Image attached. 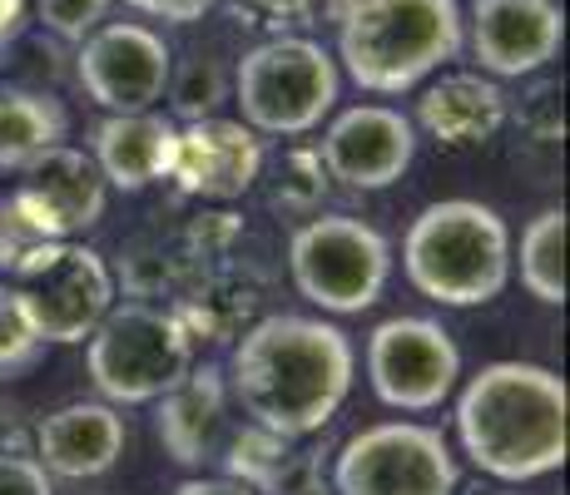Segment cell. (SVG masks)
Returning <instances> with one entry per match:
<instances>
[{
    "label": "cell",
    "mask_w": 570,
    "mask_h": 495,
    "mask_svg": "<svg viewBox=\"0 0 570 495\" xmlns=\"http://www.w3.org/2000/svg\"><path fill=\"white\" fill-rule=\"evenodd\" d=\"M174 135H179V125L164 119L159 109H145V115H105L90 135V159L109 189L139 194L155 179H169Z\"/></svg>",
    "instance_id": "cell-17"
},
{
    "label": "cell",
    "mask_w": 570,
    "mask_h": 495,
    "mask_svg": "<svg viewBox=\"0 0 570 495\" xmlns=\"http://www.w3.org/2000/svg\"><path fill=\"white\" fill-rule=\"evenodd\" d=\"M55 238H65L60 224H55V214L30 189H16L10 198H0V273L6 278L30 253L55 244Z\"/></svg>",
    "instance_id": "cell-23"
},
{
    "label": "cell",
    "mask_w": 570,
    "mask_h": 495,
    "mask_svg": "<svg viewBox=\"0 0 570 495\" xmlns=\"http://www.w3.org/2000/svg\"><path fill=\"white\" fill-rule=\"evenodd\" d=\"M125 6H135L139 16H149V20L194 26V20H204V10H214V0H125Z\"/></svg>",
    "instance_id": "cell-28"
},
{
    "label": "cell",
    "mask_w": 570,
    "mask_h": 495,
    "mask_svg": "<svg viewBox=\"0 0 570 495\" xmlns=\"http://www.w3.org/2000/svg\"><path fill=\"white\" fill-rule=\"evenodd\" d=\"M20 174H26V184H20V189H30L40 204L50 208L65 238L85 234V228H95L105 218L109 184L100 179V169H95V159L85 149L55 145V149L40 154L36 164H26Z\"/></svg>",
    "instance_id": "cell-19"
},
{
    "label": "cell",
    "mask_w": 570,
    "mask_h": 495,
    "mask_svg": "<svg viewBox=\"0 0 570 495\" xmlns=\"http://www.w3.org/2000/svg\"><path fill=\"white\" fill-rule=\"evenodd\" d=\"M129 426L109 402H70L36 426V461L50 476L95 481L125 456Z\"/></svg>",
    "instance_id": "cell-15"
},
{
    "label": "cell",
    "mask_w": 570,
    "mask_h": 495,
    "mask_svg": "<svg viewBox=\"0 0 570 495\" xmlns=\"http://www.w3.org/2000/svg\"><path fill=\"white\" fill-rule=\"evenodd\" d=\"M0 495H55V481L36 456L0 446Z\"/></svg>",
    "instance_id": "cell-27"
},
{
    "label": "cell",
    "mask_w": 570,
    "mask_h": 495,
    "mask_svg": "<svg viewBox=\"0 0 570 495\" xmlns=\"http://www.w3.org/2000/svg\"><path fill=\"white\" fill-rule=\"evenodd\" d=\"M357 377V352L323 317L278 313L248 327L228 362V392L244 416L283 442L323 432L343 412Z\"/></svg>",
    "instance_id": "cell-1"
},
{
    "label": "cell",
    "mask_w": 570,
    "mask_h": 495,
    "mask_svg": "<svg viewBox=\"0 0 570 495\" xmlns=\"http://www.w3.org/2000/svg\"><path fill=\"white\" fill-rule=\"evenodd\" d=\"M462 20L466 46L491 80H521L561 55L566 16L556 0H471Z\"/></svg>",
    "instance_id": "cell-13"
},
{
    "label": "cell",
    "mask_w": 570,
    "mask_h": 495,
    "mask_svg": "<svg viewBox=\"0 0 570 495\" xmlns=\"http://www.w3.org/2000/svg\"><path fill=\"white\" fill-rule=\"evenodd\" d=\"M109 6H115V0H36V16H40V26H46L50 36L75 40V46H80L90 30L105 26Z\"/></svg>",
    "instance_id": "cell-26"
},
{
    "label": "cell",
    "mask_w": 570,
    "mask_h": 495,
    "mask_svg": "<svg viewBox=\"0 0 570 495\" xmlns=\"http://www.w3.org/2000/svg\"><path fill=\"white\" fill-rule=\"evenodd\" d=\"M511 268H521V288L535 303H566V208H541L525 224L521 253H511Z\"/></svg>",
    "instance_id": "cell-21"
},
{
    "label": "cell",
    "mask_w": 570,
    "mask_h": 495,
    "mask_svg": "<svg viewBox=\"0 0 570 495\" xmlns=\"http://www.w3.org/2000/svg\"><path fill=\"white\" fill-rule=\"evenodd\" d=\"M20 20H26V0H0V46L20 30Z\"/></svg>",
    "instance_id": "cell-30"
},
{
    "label": "cell",
    "mask_w": 570,
    "mask_h": 495,
    "mask_svg": "<svg viewBox=\"0 0 570 495\" xmlns=\"http://www.w3.org/2000/svg\"><path fill=\"white\" fill-rule=\"evenodd\" d=\"M456 442L491 481L551 476L566 466V382L535 362H487L456 392Z\"/></svg>",
    "instance_id": "cell-2"
},
{
    "label": "cell",
    "mask_w": 570,
    "mask_h": 495,
    "mask_svg": "<svg viewBox=\"0 0 570 495\" xmlns=\"http://www.w3.org/2000/svg\"><path fill=\"white\" fill-rule=\"evenodd\" d=\"M65 145V109L40 90H0V169H26Z\"/></svg>",
    "instance_id": "cell-20"
},
{
    "label": "cell",
    "mask_w": 570,
    "mask_h": 495,
    "mask_svg": "<svg viewBox=\"0 0 570 495\" xmlns=\"http://www.w3.org/2000/svg\"><path fill=\"white\" fill-rule=\"evenodd\" d=\"M218 461L228 466V481H238V486H248V491H288L293 442H283V436L248 422L244 432H228Z\"/></svg>",
    "instance_id": "cell-22"
},
{
    "label": "cell",
    "mask_w": 570,
    "mask_h": 495,
    "mask_svg": "<svg viewBox=\"0 0 570 495\" xmlns=\"http://www.w3.org/2000/svg\"><path fill=\"white\" fill-rule=\"evenodd\" d=\"M6 283L16 288L36 337L55 347L85 343L115 307V273L80 238H55V244L36 248Z\"/></svg>",
    "instance_id": "cell-8"
},
{
    "label": "cell",
    "mask_w": 570,
    "mask_h": 495,
    "mask_svg": "<svg viewBox=\"0 0 570 495\" xmlns=\"http://www.w3.org/2000/svg\"><path fill=\"white\" fill-rule=\"evenodd\" d=\"M263 174V139L244 119H194L179 125L174 135V159H169V179L194 198H244Z\"/></svg>",
    "instance_id": "cell-14"
},
{
    "label": "cell",
    "mask_w": 570,
    "mask_h": 495,
    "mask_svg": "<svg viewBox=\"0 0 570 495\" xmlns=\"http://www.w3.org/2000/svg\"><path fill=\"white\" fill-rule=\"evenodd\" d=\"M343 70L317 40L278 36L263 40L238 60L228 95L254 135H313L327 115L337 109Z\"/></svg>",
    "instance_id": "cell-5"
},
{
    "label": "cell",
    "mask_w": 570,
    "mask_h": 495,
    "mask_svg": "<svg viewBox=\"0 0 570 495\" xmlns=\"http://www.w3.org/2000/svg\"><path fill=\"white\" fill-rule=\"evenodd\" d=\"M466 50L456 0H353L337 26V65L367 95H407Z\"/></svg>",
    "instance_id": "cell-3"
},
{
    "label": "cell",
    "mask_w": 570,
    "mask_h": 495,
    "mask_svg": "<svg viewBox=\"0 0 570 495\" xmlns=\"http://www.w3.org/2000/svg\"><path fill=\"white\" fill-rule=\"evenodd\" d=\"M317 159L347 189H392L416 159V125L392 105H353L323 129Z\"/></svg>",
    "instance_id": "cell-12"
},
{
    "label": "cell",
    "mask_w": 570,
    "mask_h": 495,
    "mask_svg": "<svg viewBox=\"0 0 570 495\" xmlns=\"http://www.w3.org/2000/svg\"><path fill=\"white\" fill-rule=\"evenodd\" d=\"M85 367L109 406H145L159 402L169 387H179L194 367V343L184 323L164 307L125 303L109 307L105 323L85 337Z\"/></svg>",
    "instance_id": "cell-6"
},
{
    "label": "cell",
    "mask_w": 570,
    "mask_h": 495,
    "mask_svg": "<svg viewBox=\"0 0 570 495\" xmlns=\"http://www.w3.org/2000/svg\"><path fill=\"white\" fill-rule=\"evenodd\" d=\"M40 337L36 327H30L26 307H20V297L10 283H0V377H20L26 367H36L40 357Z\"/></svg>",
    "instance_id": "cell-25"
},
{
    "label": "cell",
    "mask_w": 570,
    "mask_h": 495,
    "mask_svg": "<svg viewBox=\"0 0 570 495\" xmlns=\"http://www.w3.org/2000/svg\"><path fill=\"white\" fill-rule=\"evenodd\" d=\"M456 451L422 422L363 426L333 461V495H456Z\"/></svg>",
    "instance_id": "cell-9"
},
{
    "label": "cell",
    "mask_w": 570,
    "mask_h": 495,
    "mask_svg": "<svg viewBox=\"0 0 570 495\" xmlns=\"http://www.w3.org/2000/svg\"><path fill=\"white\" fill-rule=\"evenodd\" d=\"M402 273L426 303L487 307L511 283V228L491 204L442 198L412 218Z\"/></svg>",
    "instance_id": "cell-4"
},
{
    "label": "cell",
    "mask_w": 570,
    "mask_h": 495,
    "mask_svg": "<svg viewBox=\"0 0 570 495\" xmlns=\"http://www.w3.org/2000/svg\"><path fill=\"white\" fill-rule=\"evenodd\" d=\"M283 495H333V491H327V486H317V481H303V486H288Z\"/></svg>",
    "instance_id": "cell-31"
},
{
    "label": "cell",
    "mask_w": 570,
    "mask_h": 495,
    "mask_svg": "<svg viewBox=\"0 0 570 495\" xmlns=\"http://www.w3.org/2000/svg\"><path fill=\"white\" fill-rule=\"evenodd\" d=\"M293 288L323 313H367L392 278V244L353 214H317L288 238Z\"/></svg>",
    "instance_id": "cell-7"
},
{
    "label": "cell",
    "mask_w": 570,
    "mask_h": 495,
    "mask_svg": "<svg viewBox=\"0 0 570 495\" xmlns=\"http://www.w3.org/2000/svg\"><path fill=\"white\" fill-rule=\"evenodd\" d=\"M164 95H169L174 115H179L184 125H194V119H208L228 99V75L218 70L208 55H194L189 65L169 70V90Z\"/></svg>",
    "instance_id": "cell-24"
},
{
    "label": "cell",
    "mask_w": 570,
    "mask_h": 495,
    "mask_svg": "<svg viewBox=\"0 0 570 495\" xmlns=\"http://www.w3.org/2000/svg\"><path fill=\"white\" fill-rule=\"evenodd\" d=\"M416 125L442 149H476L507 125V95L491 75H442L416 99Z\"/></svg>",
    "instance_id": "cell-18"
},
{
    "label": "cell",
    "mask_w": 570,
    "mask_h": 495,
    "mask_svg": "<svg viewBox=\"0 0 570 495\" xmlns=\"http://www.w3.org/2000/svg\"><path fill=\"white\" fill-rule=\"evenodd\" d=\"M169 70L174 50L164 46L159 30L139 26V20H105L100 30L80 40V55H75V75L105 115L155 109L169 90Z\"/></svg>",
    "instance_id": "cell-11"
},
{
    "label": "cell",
    "mask_w": 570,
    "mask_h": 495,
    "mask_svg": "<svg viewBox=\"0 0 570 495\" xmlns=\"http://www.w3.org/2000/svg\"><path fill=\"white\" fill-rule=\"evenodd\" d=\"M367 382L392 412H436L462 382V352L432 317H387L367 337Z\"/></svg>",
    "instance_id": "cell-10"
},
{
    "label": "cell",
    "mask_w": 570,
    "mask_h": 495,
    "mask_svg": "<svg viewBox=\"0 0 570 495\" xmlns=\"http://www.w3.org/2000/svg\"><path fill=\"white\" fill-rule=\"evenodd\" d=\"M164 451L179 466H204L228 442V382L218 367H189L179 387L159 396L155 422Z\"/></svg>",
    "instance_id": "cell-16"
},
{
    "label": "cell",
    "mask_w": 570,
    "mask_h": 495,
    "mask_svg": "<svg viewBox=\"0 0 570 495\" xmlns=\"http://www.w3.org/2000/svg\"><path fill=\"white\" fill-rule=\"evenodd\" d=\"M174 495H258V491L238 486V481H228V476H194V481H184Z\"/></svg>",
    "instance_id": "cell-29"
}]
</instances>
